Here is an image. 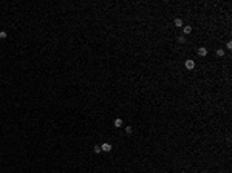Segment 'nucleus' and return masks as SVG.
Instances as JSON below:
<instances>
[{
  "label": "nucleus",
  "instance_id": "nucleus-1",
  "mask_svg": "<svg viewBox=\"0 0 232 173\" xmlns=\"http://www.w3.org/2000/svg\"><path fill=\"white\" fill-rule=\"evenodd\" d=\"M197 54L200 57H206L207 56V48H204V46H200V48L197 49Z\"/></svg>",
  "mask_w": 232,
  "mask_h": 173
},
{
  "label": "nucleus",
  "instance_id": "nucleus-2",
  "mask_svg": "<svg viewBox=\"0 0 232 173\" xmlns=\"http://www.w3.org/2000/svg\"><path fill=\"white\" fill-rule=\"evenodd\" d=\"M101 150L105 151V153H110V151H112V144H108V142H104V144L101 145Z\"/></svg>",
  "mask_w": 232,
  "mask_h": 173
},
{
  "label": "nucleus",
  "instance_id": "nucleus-3",
  "mask_svg": "<svg viewBox=\"0 0 232 173\" xmlns=\"http://www.w3.org/2000/svg\"><path fill=\"white\" fill-rule=\"evenodd\" d=\"M184 65H186V70H193V68H195V62H193L192 59L186 60V62H184Z\"/></svg>",
  "mask_w": 232,
  "mask_h": 173
},
{
  "label": "nucleus",
  "instance_id": "nucleus-4",
  "mask_svg": "<svg viewBox=\"0 0 232 173\" xmlns=\"http://www.w3.org/2000/svg\"><path fill=\"white\" fill-rule=\"evenodd\" d=\"M190 33H192V26L190 25H184L183 26V34L187 36V34H190Z\"/></svg>",
  "mask_w": 232,
  "mask_h": 173
},
{
  "label": "nucleus",
  "instance_id": "nucleus-5",
  "mask_svg": "<svg viewBox=\"0 0 232 173\" xmlns=\"http://www.w3.org/2000/svg\"><path fill=\"white\" fill-rule=\"evenodd\" d=\"M173 25H175L176 28H183V26H184V22H183L181 19H175V20H173Z\"/></svg>",
  "mask_w": 232,
  "mask_h": 173
},
{
  "label": "nucleus",
  "instance_id": "nucleus-6",
  "mask_svg": "<svg viewBox=\"0 0 232 173\" xmlns=\"http://www.w3.org/2000/svg\"><path fill=\"white\" fill-rule=\"evenodd\" d=\"M122 124H124V121H122L121 117H118V119H115V122H113V125H115L116 128H119V127H122Z\"/></svg>",
  "mask_w": 232,
  "mask_h": 173
},
{
  "label": "nucleus",
  "instance_id": "nucleus-7",
  "mask_svg": "<svg viewBox=\"0 0 232 173\" xmlns=\"http://www.w3.org/2000/svg\"><path fill=\"white\" fill-rule=\"evenodd\" d=\"M217 56H218V57H223V56H224V49H223V48L217 49Z\"/></svg>",
  "mask_w": 232,
  "mask_h": 173
},
{
  "label": "nucleus",
  "instance_id": "nucleus-8",
  "mask_svg": "<svg viewBox=\"0 0 232 173\" xmlns=\"http://www.w3.org/2000/svg\"><path fill=\"white\" fill-rule=\"evenodd\" d=\"M178 42H180V43H184V42H186V36H184V34L178 36Z\"/></svg>",
  "mask_w": 232,
  "mask_h": 173
},
{
  "label": "nucleus",
  "instance_id": "nucleus-9",
  "mask_svg": "<svg viewBox=\"0 0 232 173\" xmlns=\"http://www.w3.org/2000/svg\"><path fill=\"white\" fill-rule=\"evenodd\" d=\"M125 133H127V134H132V133H133V127H130V125H129V127H125Z\"/></svg>",
  "mask_w": 232,
  "mask_h": 173
},
{
  "label": "nucleus",
  "instance_id": "nucleus-10",
  "mask_svg": "<svg viewBox=\"0 0 232 173\" xmlns=\"http://www.w3.org/2000/svg\"><path fill=\"white\" fill-rule=\"evenodd\" d=\"M93 151H95V153H99V151H102V150H101L99 145H95V147H93Z\"/></svg>",
  "mask_w": 232,
  "mask_h": 173
},
{
  "label": "nucleus",
  "instance_id": "nucleus-11",
  "mask_svg": "<svg viewBox=\"0 0 232 173\" xmlns=\"http://www.w3.org/2000/svg\"><path fill=\"white\" fill-rule=\"evenodd\" d=\"M0 39H6V31H0Z\"/></svg>",
  "mask_w": 232,
  "mask_h": 173
}]
</instances>
